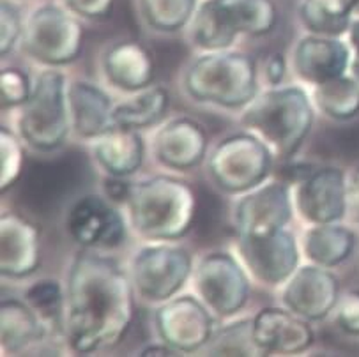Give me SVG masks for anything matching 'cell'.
Returning a JSON list of instances; mask_svg holds the SVG:
<instances>
[{
    "label": "cell",
    "mask_w": 359,
    "mask_h": 357,
    "mask_svg": "<svg viewBox=\"0 0 359 357\" xmlns=\"http://www.w3.org/2000/svg\"><path fill=\"white\" fill-rule=\"evenodd\" d=\"M2 103L4 107H16V105L25 103L30 97V85L25 74L18 69H4L2 71Z\"/></svg>",
    "instance_id": "836d02e7"
},
{
    "label": "cell",
    "mask_w": 359,
    "mask_h": 357,
    "mask_svg": "<svg viewBox=\"0 0 359 357\" xmlns=\"http://www.w3.org/2000/svg\"><path fill=\"white\" fill-rule=\"evenodd\" d=\"M239 32L229 0H208L201 6L193 23V36L209 50L226 48Z\"/></svg>",
    "instance_id": "cb8c5ba5"
},
{
    "label": "cell",
    "mask_w": 359,
    "mask_h": 357,
    "mask_svg": "<svg viewBox=\"0 0 359 357\" xmlns=\"http://www.w3.org/2000/svg\"><path fill=\"white\" fill-rule=\"evenodd\" d=\"M239 250L250 271L269 285H276L289 278L297 264L294 237L283 230L267 236L241 237Z\"/></svg>",
    "instance_id": "8fae6325"
},
{
    "label": "cell",
    "mask_w": 359,
    "mask_h": 357,
    "mask_svg": "<svg viewBox=\"0 0 359 357\" xmlns=\"http://www.w3.org/2000/svg\"><path fill=\"white\" fill-rule=\"evenodd\" d=\"M115 0H66V4L78 15L87 18H103L114 8Z\"/></svg>",
    "instance_id": "74e56055"
},
{
    "label": "cell",
    "mask_w": 359,
    "mask_h": 357,
    "mask_svg": "<svg viewBox=\"0 0 359 357\" xmlns=\"http://www.w3.org/2000/svg\"><path fill=\"white\" fill-rule=\"evenodd\" d=\"M133 317L131 287L117 264L80 255L69 274V342L76 352L110 349L128 331Z\"/></svg>",
    "instance_id": "6da1fadb"
},
{
    "label": "cell",
    "mask_w": 359,
    "mask_h": 357,
    "mask_svg": "<svg viewBox=\"0 0 359 357\" xmlns=\"http://www.w3.org/2000/svg\"><path fill=\"white\" fill-rule=\"evenodd\" d=\"M351 41H352V44H354V48L359 52V20H358V22L352 23V27H351Z\"/></svg>",
    "instance_id": "7bdbcfd3"
},
{
    "label": "cell",
    "mask_w": 359,
    "mask_h": 357,
    "mask_svg": "<svg viewBox=\"0 0 359 357\" xmlns=\"http://www.w3.org/2000/svg\"><path fill=\"white\" fill-rule=\"evenodd\" d=\"M83 165L74 158L37 163L23 179L22 200L39 216L53 214L83 182Z\"/></svg>",
    "instance_id": "52a82bcc"
},
{
    "label": "cell",
    "mask_w": 359,
    "mask_h": 357,
    "mask_svg": "<svg viewBox=\"0 0 359 357\" xmlns=\"http://www.w3.org/2000/svg\"><path fill=\"white\" fill-rule=\"evenodd\" d=\"M104 71L117 87L137 90L152 80V60L138 43H121L104 57Z\"/></svg>",
    "instance_id": "7402d4cb"
},
{
    "label": "cell",
    "mask_w": 359,
    "mask_h": 357,
    "mask_svg": "<svg viewBox=\"0 0 359 357\" xmlns=\"http://www.w3.org/2000/svg\"><path fill=\"white\" fill-rule=\"evenodd\" d=\"M144 144L133 129L111 128L96 145V158L111 175L123 177L140 166Z\"/></svg>",
    "instance_id": "603a6c76"
},
{
    "label": "cell",
    "mask_w": 359,
    "mask_h": 357,
    "mask_svg": "<svg viewBox=\"0 0 359 357\" xmlns=\"http://www.w3.org/2000/svg\"><path fill=\"white\" fill-rule=\"evenodd\" d=\"M67 230L83 246L114 248L123 243V220L100 196H83L67 216Z\"/></svg>",
    "instance_id": "7c38bea8"
},
{
    "label": "cell",
    "mask_w": 359,
    "mask_h": 357,
    "mask_svg": "<svg viewBox=\"0 0 359 357\" xmlns=\"http://www.w3.org/2000/svg\"><path fill=\"white\" fill-rule=\"evenodd\" d=\"M252 339L266 352L294 353L308 349L313 339L310 328L287 311L267 308L253 321Z\"/></svg>",
    "instance_id": "e0dca14e"
},
{
    "label": "cell",
    "mask_w": 359,
    "mask_h": 357,
    "mask_svg": "<svg viewBox=\"0 0 359 357\" xmlns=\"http://www.w3.org/2000/svg\"><path fill=\"white\" fill-rule=\"evenodd\" d=\"M354 248V236L344 227H333L331 223L320 225L306 234L304 251L313 262L320 265H337L351 255Z\"/></svg>",
    "instance_id": "d4e9b609"
},
{
    "label": "cell",
    "mask_w": 359,
    "mask_h": 357,
    "mask_svg": "<svg viewBox=\"0 0 359 357\" xmlns=\"http://www.w3.org/2000/svg\"><path fill=\"white\" fill-rule=\"evenodd\" d=\"M289 220V193L282 184L264 186L262 189L243 198L237 207V225L241 237L278 232Z\"/></svg>",
    "instance_id": "9a60e30c"
},
{
    "label": "cell",
    "mask_w": 359,
    "mask_h": 357,
    "mask_svg": "<svg viewBox=\"0 0 359 357\" xmlns=\"http://www.w3.org/2000/svg\"><path fill=\"white\" fill-rule=\"evenodd\" d=\"M338 324L344 331L359 336V292H351L344 297L338 309Z\"/></svg>",
    "instance_id": "d590c367"
},
{
    "label": "cell",
    "mask_w": 359,
    "mask_h": 357,
    "mask_svg": "<svg viewBox=\"0 0 359 357\" xmlns=\"http://www.w3.org/2000/svg\"><path fill=\"white\" fill-rule=\"evenodd\" d=\"M186 88L198 101L241 107L255 94V64L241 53L205 55L189 67Z\"/></svg>",
    "instance_id": "277c9868"
},
{
    "label": "cell",
    "mask_w": 359,
    "mask_h": 357,
    "mask_svg": "<svg viewBox=\"0 0 359 357\" xmlns=\"http://www.w3.org/2000/svg\"><path fill=\"white\" fill-rule=\"evenodd\" d=\"M338 301V281L331 273L303 267L285 288V304L301 317L323 318Z\"/></svg>",
    "instance_id": "2e32d148"
},
{
    "label": "cell",
    "mask_w": 359,
    "mask_h": 357,
    "mask_svg": "<svg viewBox=\"0 0 359 357\" xmlns=\"http://www.w3.org/2000/svg\"><path fill=\"white\" fill-rule=\"evenodd\" d=\"M266 74L271 83H280V80L285 74V60L282 59V55H278V53L271 55V59L266 64Z\"/></svg>",
    "instance_id": "f35d334b"
},
{
    "label": "cell",
    "mask_w": 359,
    "mask_h": 357,
    "mask_svg": "<svg viewBox=\"0 0 359 357\" xmlns=\"http://www.w3.org/2000/svg\"><path fill=\"white\" fill-rule=\"evenodd\" d=\"M104 188H107V195L110 196L111 200H115V202H123V200L130 198L131 188H128L126 182L118 181V177H115V179H108Z\"/></svg>",
    "instance_id": "ab89813d"
},
{
    "label": "cell",
    "mask_w": 359,
    "mask_h": 357,
    "mask_svg": "<svg viewBox=\"0 0 359 357\" xmlns=\"http://www.w3.org/2000/svg\"><path fill=\"white\" fill-rule=\"evenodd\" d=\"M27 52L48 64H66L82 48V29L57 8L37 9L25 34Z\"/></svg>",
    "instance_id": "ba28073f"
},
{
    "label": "cell",
    "mask_w": 359,
    "mask_h": 357,
    "mask_svg": "<svg viewBox=\"0 0 359 357\" xmlns=\"http://www.w3.org/2000/svg\"><path fill=\"white\" fill-rule=\"evenodd\" d=\"M359 0H304L301 8L304 25L317 34H340Z\"/></svg>",
    "instance_id": "83f0119b"
},
{
    "label": "cell",
    "mask_w": 359,
    "mask_h": 357,
    "mask_svg": "<svg viewBox=\"0 0 359 357\" xmlns=\"http://www.w3.org/2000/svg\"><path fill=\"white\" fill-rule=\"evenodd\" d=\"M32 308L16 301L2 302V346L8 352H18L39 336V325Z\"/></svg>",
    "instance_id": "f1b7e54d"
},
{
    "label": "cell",
    "mask_w": 359,
    "mask_h": 357,
    "mask_svg": "<svg viewBox=\"0 0 359 357\" xmlns=\"http://www.w3.org/2000/svg\"><path fill=\"white\" fill-rule=\"evenodd\" d=\"M2 260L0 267L8 276H27L36 269L37 232L29 221L16 214L2 217Z\"/></svg>",
    "instance_id": "ffe728a7"
},
{
    "label": "cell",
    "mask_w": 359,
    "mask_h": 357,
    "mask_svg": "<svg viewBox=\"0 0 359 357\" xmlns=\"http://www.w3.org/2000/svg\"><path fill=\"white\" fill-rule=\"evenodd\" d=\"M20 128L23 138L41 151H52L62 144L67 131L62 74L46 71L39 76L25 101Z\"/></svg>",
    "instance_id": "5b68a950"
},
{
    "label": "cell",
    "mask_w": 359,
    "mask_h": 357,
    "mask_svg": "<svg viewBox=\"0 0 359 357\" xmlns=\"http://www.w3.org/2000/svg\"><path fill=\"white\" fill-rule=\"evenodd\" d=\"M195 0H142L147 22L158 30H177L188 22Z\"/></svg>",
    "instance_id": "4dcf8cb0"
},
{
    "label": "cell",
    "mask_w": 359,
    "mask_h": 357,
    "mask_svg": "<svg viewBox=\"0 0 359 357\" xmlns=\"http://www.w3.org/2000/svg\"><path fill=\"white\" fill-rule=\"evenodd\" d=\"M22 166V149L8 131H2V189L18 179Z\"/></svg>",
    "instance_id": "e575fe53"
},
{
    "label": "cell",
    "mask_w": 359,
    "mask_h": 357,
    "mask_svg": "<svg viewBox=\"0 0 359 357\" xmlns=\"http://www.w3.org/2000/svg\"><path fill=\"white\" fill-rule=\"evenodd\" d=\"M20 36L18 13L9 4H2V53H8L13 48Z\"/></svg>",
    "instance_id": "8d00e7d4"
},
{
    "label": "cell",
    "mask_w": 359,
    "mask_h": 357,
    "mask_svg": "<svg viewBox=\"0 0 359 357\" xmlns=\"http://www.w3.org/2000/svg\"><path fill=\"white\" fill-rule=\"evenodd\" d=\"M69 103L76 131L82 137H101L110 131V100L97 87L78 81L69 90Z\"/></svg>",
    "instance_id": "44dd1931"
},
{
    "label": "cell",
    "mask_w": 359,
    "mask_h": 357,
    "mask_svg": "<svg viewBox=\"0 0 359 357\" xmlns=\"http://www.w3.org/2000/svg\"><path fill=\"white\" fill-rule=\"evenodd\" d=\"M271 165L269 151L257 138L232 137L223 140L209 161L215 181L226 191H245L259 184Z\"/></svg>",
    "instance_id": "8992f818"
},
{
    "label": "cell",
    "mask_w": 359,
    "mask_h": 357,
    "mask_svg": "<svg viewBox=\"0 0 359 357\" xmlns=\"http://www.w3.org/2000/svg\"><path fill=\"white\" fill-rule=\"evenodd\" d=\"M189 269L191 258L181 248H147L135 260V285L145 299L163 301L182 287Z\"/></svg>",
    "instance_id": "9c48e42d"
},
{
    "label": "cell",
    "mask_w": 359,
    "mask_h": 357,
    "mask_svg": "<svg viewBox=\"0 0 359 357\" xmlns=\"http://www.w3.org/2000/svg\"><path fill=\"white\" fill-rule=\"evenodd\" d=\"M239 32L253 36L267 34L276 23V6L273 0H229Z\"/></svg>",
    "instance_id": "f546056e"
},
{
    "label": "cell",
    "mask_w": 359,
    "mask_h": 357,
    "mask_svg": "<svg viewBox=\"0 0 359 357\" xmlns=\"http://www.w3.org/2000/svg\"><path fill=\"white\" fill-rule=\"evenodd\" d=\"M301 216L317 225L340 220L345 213V179L338 168L311 172L301 182L297 193Z\"/></svg>",
    "instance_id": "5bb4252c"
},
{
    "label": "cell",
    "mask_w": 359,
    "mask_h": 357,
    "mask_svg": "<svg viewBox=\"0 0 359 357\" xmlns=\"http://www.w3.org/2000/svg\"><path fill=\"white\" fill-rule=\"evenodd\" d=\"M133 225L151 239H175L186 234L195 216V198L182 182L158 177L140 182L130 193Z\"/></svg>",
    "instance_id": "7a4b0ae2"
},
{
    "label": "cell",
    "mask_w": 359,
    "mask_h": 357,
    "mask_svg": "<svg viewBox=\"0 0 359 357\" xmlns=\"http://www.w3.org/2000/svg\"><path fill=\"white\" fill-rule=\"evenodd\" d=\"M318 108L333 119L354 117L359 114V81L337 76L324 81L315 90Z\"/></svg>",
    "instance_id": "4316f807"
},
{
    "label": "cell",
    "mask_w": 359,
    "mask_h": 357,
    "mask_svg": "<svg viewBox=\"0 0 359 357\" xmlns=\"http://www.w3.org/2000/svg\"><path fill=\"white\" fill-rule=\"evenodd\" d=\"M158 329L165 342L177 350L191 352L209 339L212 321L195 299L179 297L158 311Z\"/></svg>",
    "instance_id": "4fadbf2b"
},
{
    "label": "cell",
    "mask_w": 359,
    "mask_h": 357,
    "mask_svg": "<svg viewBox=\"0 0 359 357\" xmlns=\"http://www.w3.org/2000/svg\"><path fill=\"white\" fill-rule=\"evenodd\" d=\"M250 324H236L232 328L225 329L222 335L216 338V345L212 352H218L219 356H245L248 352L245 339L253 335V325L248 328Z\"/></svg>",
    "instance_id": "d6a6232c"
},
{
    "label": "cell",
    "mask_w": 359,
    "mask_h": 357,
    "mask_svg": "<svg viewBox=\"0 0 359 357\" xmlns=\"http://www.w3.org/2000/svg\"><path fill=\"white\" fill-rule=\"evenodd\" d=\"M313 121L311 107L299 88H283L264 94L246 110L243 122L259 133L278 158L292 156L303 144Z\"/></svg>",
    "instance_id": "3957f363"
},
{
    "label": "cell",
    "mask_w": 359,
    "mask_h": 357,
    "mask_svg": "<svg viewBox=\"0 0 359 357\" xmlns=\"http://www.w3.org/2000/svg\"><path fill=\"white\" fill-rule=\"evenodd\" d=\"M170 349H163V346H151V349H145L142 356H170Z\"/></svg>",
    "instance_id": "60d3db41"
},
{
    "label": "cell",
    "mask_w": 359,
    "mask_h": 357,
    "mask_svg": "<svg viewBox=\"0 0 359 357\" xmlns=\"http://www.w3.org/2000/svg\"><path fill=\"white\" fill-rule=\"evenodd\" d=\"M352 195H354L355 210H358V216H359V170L355 172L354 182H352Z\"/></svg>",
    "instance_id": "b9f144b4"
},
{
    "label": "cell",
    "mask_w": 359,
    "mask_h": 357,
    "mask_svg": "<svg viewBox=\"0 0 359 357\" xmlns=\"http://www.w3.org/2000/svg\"><path fill=\"white\" fill-rule=\"evenodd\" d=\"M348 64V50L344 43L323 37H306L296 48V69L311 83H324L341 76Z\"/></svg>",
    "instance_id": "d6986e66"
},
{
    "label": "cell",
    "mask_w": 359,
    "mask_h": 357,
    "mask_svg": "<svg viewBox=\"0 0 359 357\" xmlns=\"http://www.w3.org/2000/svg\"><path fill=\"white\" fill-rule=\"evenodd\" d=\"M168 107V96L163 88H152L135 100L121 105L111 112V126L138 129L158 122Z\"/></svg>",
    "instance_id": "484cf974"
},
{
    "label": "cell",
    "mask_w": 359,
    "mask_h": 357,
    "mask_svg": "<svg viewBox=\"0 0 359 357\" xmlns=\"http://www.w3.org/2000/svg\"><path fill=\"white\" fill-rule=\"evenodd\" d=\"M196 287L219 315H232L248 299V281L241 267L225 253L209 255L198 267Z\"/></svg>",
    "instance_id": "30bf717a"
},
{
    "label": "cell",
    "mask_w": 359,
    "mask_h": 357,
    "mask_svg": "<svg viewBox=\"0 0 359 357\" xmlns=\"http://www.w3.org/2000/svg\"><path fill=\"white\" fill-rule=\"evenodd\" d=\"M352 69H354V78L359 81V52H358V57H355L354 66H352Z\"/></svg>",
    "instance_id": "ee69618b"
},
{
    "label": "cell",
    "mask_w": 359,
    "mask_h": 357,
    "mask_svg": "<svg viewBox=\"0 0 359 357\" xmlns=\"http://www.w3.org/2000/svg\"><path fill=\"white\" fill-rule=\"evenodd\" d=\"M30 308L43 318L59 317L60 308H62V290L59 283L53 280L37 281L29 292H27Z\"/></svg>",
    "instance_id": "1f68e13d"
},
{
    "label": "cell",
    "mask_w": 359,
    "mask_h": 357,
    "mask_svg": "<svg viewBox=\"0 0 359 357\" xmlns=\"http://www.w3.org/2000/svg\"><path fill=\"white\" fill-rule=\"evenodd\" d=\"M205 152V135L201 126L181 119L163 128L156 137V154L163 165L186 170L201 163Z\"/></svg>",
    "instance_id": "ac0fdd59"
}]
</instances>
